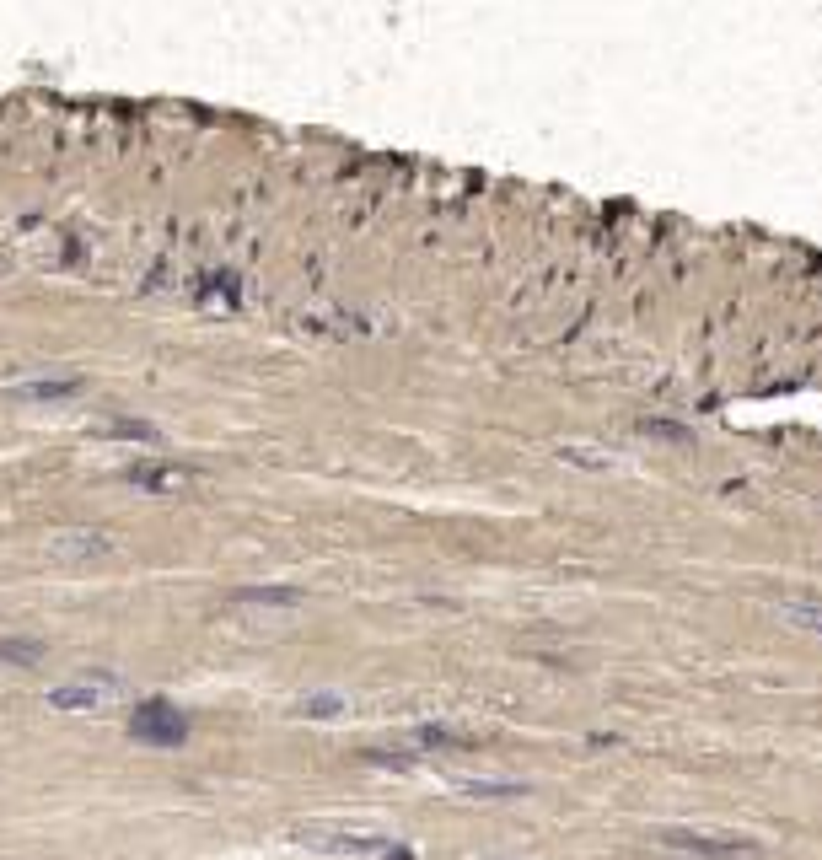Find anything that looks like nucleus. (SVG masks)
<instances>
[{
    "label": "nucleus",
    "instance_id": "obj_9",
    "mask_svg": "<svg viewBox=\"0 0 822 860\" xmlns=\"http://www.w3.org/2000/svg\"><path fill=\"white\" fill-rule=\"evenodd\" d=\"M103 436H113V441H146V447H156V441H162V430L146 425V420H108Z\"/></svg>",
    "mask_w": 822,
    "mask_h": 860
},
{
    "label": "nucleus",
    "instance_id": "obj_4",
    "mask_svg": "<svg viewBox=\"0 0 822 860\" xmlns=\"http://www.w3.org/2000/svg\"><path fill=\"white\" fill-rule=\"evenodd\" d=\"M291 839L317 855H387L393 850L382 834H350V828H296Z\"/></svg>",
    "mask_w": 822,
    "mask_h": 860
},
{
    "label": "nucleus",
    "instance_id": "obj_8",
    "mask_svg": "<svg viewBox=\"0 0 822 860\" xmlns=\"http://www.w3.org/2000/svg\"><path fill=\"white\" fill-rule=\"evenodd\" d=\"M43 640H27V635H0V662H11V667H38L43 662Z\"/></svg>",
    "mask_w": 822,
    "mask_h": 860
},
{
    "label": "nucleus",
    "instance_id": "obj_7",
    "mask_svg": "<svg viewBox=\"0 0 822 860\" xmlns=\"http://www.w3.org/2000/svg\"><path fill=\"white\" fill-rule=\"evenodd\" d=\"M237 602H253V608H301L296 586H237Z\"/></svg>",
    "mask_w": 822,
    "mask_h": 860
},
{
    "label": "nucleus",
    "instance_id": "obj_2",
    "mask_svg": "<svg viewBox=\"0 0 822 860\" xmlns=\"http://www.w3.org/2000/svg\"><path fill=\"white\" fill-rule=\"evenodd\" d=\"M656 839L677 855H699V860H742V855L758 850V844L742 839V834H704V828H661Z\"/></svg>",
    "mask_w": 822,
    "mask_h": 860
},
{
    "label": "nucleus",
    "instance_id": "obj_1",
    "mask_svg": "<svg viewBox=\"0 0 822 860\" xmlns=\"http://www.w3.org/2000/svg\"><path fill=\"white\" fill-rule=\"evenodd\" d=\"M129 737L146 742V748H183L189 742V721L167 705V699H146L129 715Z\"/></svg>",
    "mask_w": 822,
    "mask_h": 860
},
{
    "label": "nucleus",
    "instance_id": "obj_13",
    "mask_svg": "<svg viewBox=\"0 0 822 860\" xmlns=\"http://www.w3.org/2000/svg\"><path fill=\"white\" fill-rule=\"evenodd\" d=\"M339 710H344V699H334V694H317V699L296 705V715H339Z\"/></svg>",
    "mask_w": 822,
    "mask_h": 860
},
{
    "label": "nucleus",
    "instance_id": "obj_11",
    "mask_svg": "<svg viewBox=\"0 0 822 860\" xmlns=\"http://www.w3.org/2000/svg\"><path fill=\"white\" fill-rule=\"evenodd\" d=\"M463 796H527V785H506V780H457Z\"/></svg>",
    "mask_w": 822,
    "mask_h": 860
},
{
    "label": "nucleus",
    "instance_id": "obj_5",
    "mask_svg": "<svg viewBox=\"0 0 822 860\" xmlns=\"http://www.w3.org/2000/svg\"><path fill=\"white\" fill-rule=\"evenodd\" d=\"M49 554L54 559H108L113 533L108 527H60V533H49Z\"/></svg>",
    "mask_w": 822,
    "mask_h": 860
},
{
    "label": "nucleus",
    "instance_id": "obj_6",
    "mask_svg": "<svg viewBox=\"0 0 822 860\" xmlns=\"http://www.w3.org/2000/svg\"><path fill=\"white\" fill-rule=\"evenodd\" d=\"M124 479L135 484V490H183V484H194V468H156V463H140V468H124Z\"/></svg>",
    "mask_w": 822,
    "mask_h": 860
},
{
    "label": "nucleus",
    "instance_id": "obj_3",
    "mask_svg": "<svg viewBox=\"0 0 822 860\" xmlns=\"http://www.w3.org/2000/svg\"><path fill=\"white\" fill-rule=\"evenodd\" d=\"M119 694H124L119 672H86V678H76V683L49 688V705L54 710H103L108 699H119Z\"/></svg>",
    "mask_w": 822,
    "mask_h": 860
},
{
    "label": "nucleus",
    "instance_id": "obj_10",
    "mask_svg": "<svg viewBox=\"0 0 822 860\" xmlns=\"http://www.w3.org/2000/svg\"><path fill=\"white\" fill-rule=\"evenodd\" d=\"M81 382L76 377H60V382H22L17 398H76Z\"/></svg>",
    "mask_w": 822,
    "mask_h": 860
},
{
    "label": "nucleus",
    "instance_id": "obj_14",
    "mask_svg": "<svg viewBox=\"0 0 822 860\" xmlns=\"http://www.w3.org/2000/svg\"><path fill=\"white\" fill-rule=\"evenodd\" d=\"M387 860H414L409 850H387Z\"/></svg>",
    "mask_w": 822,
    "mask_h": 860
},
{
    "label": "nucleus",
    "instance_id": "obj_12",
    "mask_svg": "<svg viewBox=\"0 0 822 860\" xmlns=\"http://www.w3.org/2000/svg\"><path fill=\"white\" fill-rule=\"evenodd\" d=\"M414 742H420V748H468V742L452 737L446 726H420V731H414Z\"/></svg>",
    "mask_w": 822,
    "mask_h": 860
}]
</instances>
